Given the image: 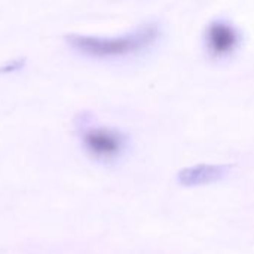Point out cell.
<instances>
[{
    "instance_id": "obj_1",
    "label": "cell",
    "mask_w": 254,
    "mask_h": 254,
    "mask_svg": "<svg viewBox=\"0 0 254 254\" xmlns=\"http://www.w3.org/2000/svg\"><path fill=\"white\" fill-rule=\"evenodd\" d=\"M159 27L156 24H144L137 30L118 37H95V36H67V42L80 54L95 58H113L138 54L152 45L159 37Z\"/></svg>"
},
{
    "instance_id": "obj_4",
    "label": "cell",
    "mask_w": 254,
    "mask_h": 254,
    "mask_svg": "<svg viewBox=\"0 0 254 254\" xmlns=\"http://www.w3.org/2000/svg\"><path fill=\"white\" fill-rule=\"evenodd\" d=\"M232 167L231 165H195L185 168L179 173L177 179L179 183L192 188V186H201V185H210L223 180L229 173Z\"/></svg>"
},
{
    "instance_id": "obj_3",
    "label": "cell",
    "mask_w": 254,
    "mask_h": 254,
    "mask_svg": "<svg viewBox=\"0 0 254 254\" xmlns=\"http://www.w3.org/2000/svg\"><path fill=\"white\" fill-rule=\"evenodd\" d=\"M83 146L100 161L118 159L128 146V137L115 128H91L83 134Z\"/></svg>"
},
{
    "instance_id": "obj_2",
    "label": "cell",
    "mask_w": 254,
    "mask_h": 254,
    "mask_svg": "<svg viewBox=\"0 0 254 254\" xmlns=\"http://www.w3.org/2000/svg\"><path fill=\"white\" fill-rule=\"evenodd\" d=\"M241 31L226 19L211 21L204 33V46L210 58L223 60L232 57L241 46Z\"/></svg>"
}]
</instances>
